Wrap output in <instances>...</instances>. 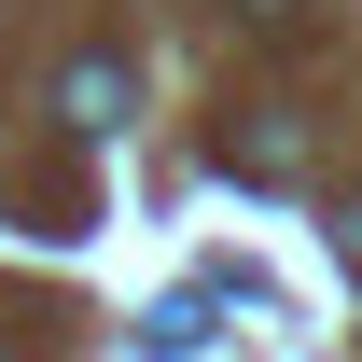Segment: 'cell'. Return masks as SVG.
I'll return each mask as SVG.
<instances>
[{
    "mask_svg": "<svg viewBox=\"0 0 362 362\" xmlns=\"http://www.w3.org/2000/svg\"><path fill=\"white\" fill-rule=\"evenodd\" d=\"M56 98H70V126H84V139H112V126H126V56H70V84H56Z\"/></svg>",
    "mask_w": 362,
    "mask_h": 362,
    "instance_id": "cell-1",
    "label": "cell"
},
{
    "mask_svg": "<svg viewBox=\"0 0 362 362\" xmlns=\"http://www.w3.org/2000/svg\"><path fill=\"white\" fill-rule=\"evenodd\" d=\"M223 168H251V181H293V126H251V139L223 126Z\"/></svg>",
    "mask_w": 362,
    "mask_h": 362,
    "instance_id": "cell-2",
    "label": "cell"
}]
</instances>
